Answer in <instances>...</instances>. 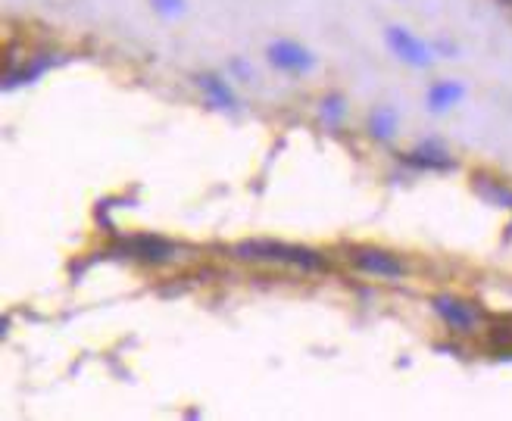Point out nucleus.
Segmentation results:
<instances>
[{
	"instance_id": "5",
	"label": "nucleus",
	"mask_w": 512,
	"mask_h": 421,
	"mask_svg": "<svg viewBox=\"0 0 512 421\" xmlns=\"http://www.w3.org/2000/svg\"><path fill=\"white\" fill-rule=\"evenodd\" d=\"M388 44L397 50V54H400L406 63H413V66H428V60H431L428 47L419 44L413 35L403 32V29H391V32H388Z\"/></svg>"
},
{
	"instance_id": "6",
	"label": "nucleus",
	"mask_w": 512,
	"mask_h": 421,
	"mask_svg": "<svg viewBox=\"0 0 512 421\" xmlns=\"http://www.w3.org/2000/svg\"><path fill=\"white\" fill-rule=\"evenodd\" d=\"M269 60L281 69H310L313 66V57L306 54L303 47L291 44V41H278L269 47Z\"/></svg>"
},
{
	"instance_id": "10",
	"label": "nucleus",
	"mask_w": 512,
	"mask_h": 421,
	"mask_svg": "<svg viewBox=\"0 0 512 421\" xmlns=\"http://www.w3.org/2000/svg\"><path fill=\"white\" fill-rule=\"evenodd\" d=\"M200 88H207L210 91V97L219 103V107H232V103H235V97H232V91H228L225 85H219V78H200Z\"/></svg>"
},
{
	"instance_id": "3",
	"label": "nucleus",
	"mask_w": 512,
	"mask_h": 421,
	"mask_svg": "<svg viewBox=\"0 0 512 421\" xmlns=\"http://www.w3.org/2000/svg\"><path fill=\"white\" fill-rule=\"evenodd\" d=\"M434 312L441 315L447 328H453L459 334L475 331L478 322H481V309L466 303V300H456V297H438V300H434Z\"/></svg>"
},
{
	"instance_id": "8",
	"label": "nucleus",
	"mask_w": 512,
	"mask_h": 421,
	"mask_svg": "<svg viewBox=\"0 0 512 421\" xmlns=\"http://www.w3.org/2000/svg\"><path fill=\"white\" fill-rule=\"evenodd\" d=\"M369 128H372V135L375 138H391L394 135V128H397V116H394V110H378L375 116H372V122H369Z\"/></svg>"
},
{
	"instance_id": "2",
	"label": "nucleus",
	"mask_w": 512,
	"mask_h": 421,
	"mask_svg": "<svg viewBox=\"0 0 512 421\" xmlns=\"http://www.w3.org/2000/svg\"><path fill=\"white\" fill-rule=\"evenodd\" d=\"M350 259H353V266H360L363 272L378 275V278H403L406 275V262L397 253L378 250V247H360L350 253Z\"/></svg>"
},
{
	"instance_id": "4",
	"label": "nucleus",
	"mask_w": 512,
	"mask_h": 421,
	"mask_svg": "<svg viewBox=\"0 0 512 421\" xmlns=\"http://www.w3.org/2000/svg\"><path fill=\"white\" fill-rule=\"evenodd\" d=\"M122 253L141 262H169L178 253V247L166 238H153V234H135V238L122 241Z\"/></svg>"
},
{
	"instance_id": "11",
	"label": "nucleus",
	"mask_w": 512,
	"mask_h": 421,
	"mask_svg": "<svg viewBox=\"0 0 512 421\" xmlns=\"http://www.w3.org/2000/svg\"><path fill=\"white\" fill-rule=\"evenodd\" d=\"M322 116L331 119V122H338V119L344 116V100H341V97H328V100L322 103Z\"/></svg>"
},
{
	"instance_id": "1",
	"label": "nucleus",
	"mask_w": 512,
	"mask_h": 421,
	"mask_svg": "<svg viewBox=\"0 0 512 421\" xmlns=\"http://www.w3.org/2000/svg\"><path fill=\"white\" fill-rule=\"evenodd\" d=\"M235 256L244 262H269V266H294V269H325L328 259L319 250L285 244V241H241Z\"/></svg>"
},
{
	"instance_id": "9",
	"label": "nucleus",
	"mask_w": 512,
	"mask_h": 421,
	"mask_svg": "<svg viewBox=\"0 0 512 421\" xmlns=\"http://www.w3.org/2000/svg\"><path fill=\"white\" fill-rule=\"evenodd\" d=\"M459 97H463V88H456V85H438V88L431 91L428 100H431L434 110H444V107H450V103L459 100Z\"/></svg>"
},
{
	"instance_id": "7",
	"label": "nucleus",
	"mask_w": 512,
	"mask_h": 421,
	"mask_svg": "<svg viewBox=\"0 0 512 421\" xmlns=\"http://www.w3.org/2000/svg\"><path fill=\"white\" fill-rule=\"evenodd\" d=\"M403 160H406V163H413V166H419V169H447V166H453V160H450L447 153L431 150V147L416 150V153H406Z\"/></svg>"
},
{
	"instance_id": "12",
	"label": "nucleus",
	"mask_w": 512,
	"mask_h": 421,
	"mask_svg": "<svg viewBox=\"0 0 512 421\" xmlns=\"http://www.w3.org/2000/svg\"><path fill=\"white\" fill-rule=\"evenodd\" d=\"M153 4H157V10L166 13V16H172V13L182 10V0H153Z\"/></svg>"
}]
</instances>
